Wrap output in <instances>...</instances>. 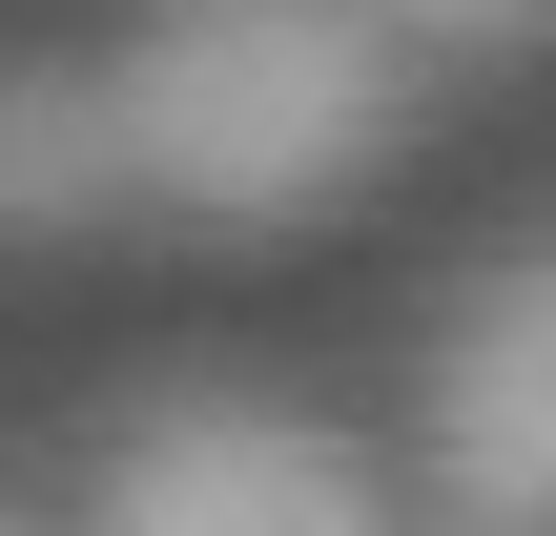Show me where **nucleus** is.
I'll return each mask as SVG.
<instances>
[{"mask_svg": "<svg viewBox=\"0 0 556 536\" xmlns=\"http://www.w3.org/2000/svg\"><path fill=\"white\" fill-rule=\"evenodd\" d=\"M103 145H124V207L309 227L413 145V41L371 0H165L103 62Z\"/></svg>", "mask_w": 556, "mask_h": 536, "instance_id": "f257e3e1", "label": "nucleus"}, {"mask_svg": "<svg viewBox=\"0 0 556 536\" xmlns=\"http://www.w3.org/2000/svg\"><path fill=\"white\" fill-rule=\"evenodd\" d=\"M83 536H392V475L289 392H144L103 434Z\"/></svg>", "mask_w": 556, "mask_h": 536, "instance_id": "f03ea898", "label": "nucleus"}, {"mask_svg": "<svg viewBox=\"0 0 556 536\" xmlns=\"http://www.w3.org/2000/svg\"><path fill=\"white\" fill-rule=\"evenodd\" d=\"M433 496L454 516H556V269L495 248L475 310L433 331Z\"/></svg>", "mask_w": 556, "mask_h": 536, "instance_id": "7ed1b4c3", "label": "nucleus"}, {"mask_svg": "<svg viewBox=\"0 0 556 536\" xmlns=\"http://www.w3.org/2000/svg\"><path fill=\"white\" fill-rule=\"evenodd\" d=\"M124 207V145H103V62H0V248H62Z\"/></svg>", "mask_w": 556, "mask_h": 536, "instance_id": "20e7f679", "label": "nucleus"}, {"mask_svg": "<svg viewBox=\"0 0 556 536\" xmlns=\"http://www.w3.org/2000/svg\"><path fill=\"white\" fill-rule=\"evenodd\" d=\"M371 21H392V41H536L556 0H371Z\"/></svg>", "mask_w": 556, "mask_h": 536, "instance_id": "39448f33", "label": "nucleus"}, {"mask_svg": "<svg viewBox=\"0 0 556 536\" xmlns=\"http://www.w3.org/2000/svg\"><path fill=\"white\" fill-rule=\"evenodd\" d=\"M392 536H413V516H392ZM433 536H536V516H454V496H433Z\"/></svg>", "mask_w": 556, "mask_h": 536, "instance_id": "423d86ee", "label": "nucleus"}, {"mask_svg": "<svg viewBox=\"0 0 556 536\" xmlns=\"http://www.w3.org/2000/svg\"><path fill=\"white\" fill-rule=\"evenodd\" d=\"M0 536H21V516H0Z\"/></svg>", "mask_w": 556, "mask_h": 536, "instance_id": "0eeeda50", "label": "nucleus"}]
</instances>
